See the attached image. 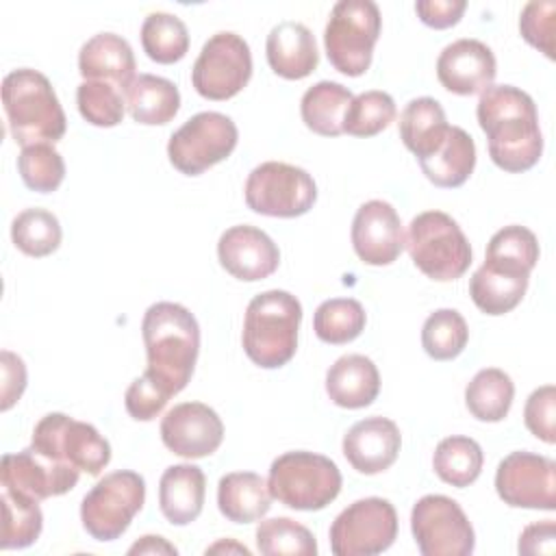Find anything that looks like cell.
<instances>
[{"label": "cell", "instance_id": "obj_10", "mask_svg": "<svg viewBox=\"0 0 556 556\" xmlns=\"http://www.w3.org/2000/svg\"><path fill=\"white\" fill-rule=\"evenodd\" d=\"M30 447L89 476H100L111 460V445L96 426L72 419L65 413L43 415L33 430Z\"/></svg>", "mask_w": 556, "mask_h": 556}, {"label": "cell", "instance_id": "obj_34", "mask_svg": "<svg viewBox=\"0 0 556 556\" xmlns=\"http://www.w3.org/2000/svg\"><path fill=\"white\" fill-rule=\"evenodd\" d=\"M539 261V239L536 235L519 224L504 226L497 230L489 245H486V256L484 265L510 271V274H521L530 276Z\"/></svg>", "mask_w": 556, "mask_h": 556}, {"label": "cell", "instance_id": "obj_15", "mask_svg": "<svg viewBox=\"0 0 556 556\" xmlns=\"http://www.w3.org/2000/svg\"><path fill=\"white\" fill-rule=\"evenodd\" d=\"M495 491L513 508H556V463L532 452H510L495 471Z\"/></svg>", "mask_w": 556, "mask_h": 556}, {"label": "cell", "instance_id": "obj_21", "mask_svg": "<svg viewBox=\"0 0 556 556\" xmlns=\"http://www.w3.org/2000/svg\"><path fill=\"white\" fill-rule=\"evenodd\" d=\"M341 447L343 456L358 473L376 476L395 463L402 447V434L393 419L374 415L356 421L343 434Z\"/></svg>", "mask_w": 556, "mask_h": 556}, {"label": "cell", "instance_id": "obj_50", "mask_svg": "<svg viewBox=\"0 0 556 556\" xmlns=\"http://www.w3.org/2000/svg\"><path fill=\"white\" fill-rule=\"evenodd\" d=\"M128 554H178V549L172 543H167L163 536L146 534L128 547Z\"/></svg>", "mask_w": 556, "mask_h": 556}, {"label": "cell", "instance_id": "obj_19", "mask_svg": "<svg viewBox=\"0 0 556 556\" xmlns=\"http://www.w3.org/2000/svg\"><path fill=\"white\" fill-rule=\"evenodd\" d=\"M217 258L232 278L256 282L269 278L278 269L280 250L261 228L239 224L222 232L217 241Z\"/></svg>", "mask_w": 556, "mask_h": 556}, {"label": "cell", "instance_id": "obj_31", "mask_svg": "<svg viewBox=\"0 0 556 556\" xmlns=\"http://www.w3.org/2000/svg\"><path fill=\"white\" fill-rule=\"evenodd\" d=\"M530 276L480 265L469 280V295L484 315L510 313L526 295Z\"/></svg>", "mask_w": 556, "mask_h": 556}, {"label": "cell", "instance_id": "obj_41", "mask_svg": "<svg viewBox=\"0 0 556 556\" xmlns=\"http://www.w3.org/2000/svg\"><path fill=\"white\" fill-rule=\"evenodd\" d=\"M397 115L395 100L380 89L363 91L354 96L345 119H343V132L352 137H374L382 132Z\"/></svg>", "mask_w": 556, "mask_h": 556}, {"label": "cell", "instance_id": "obj_40", "mask_svg": "<svg viewBox=\"0 0 556 556\" xmlns=\"http://www.w3.org/2000/svg\"><path fill=\"white\" fill-rule=\"evenodd\" d=\"M256 547L265 556H315L317 541L313 532L289 519L271 517L256 526Z\"/></svg>", "mask_w": 556, "mask_h": 556}, {"label": "cell", "instance_id": "obj_29", "mask_svg": "<svg viewBox=\"0 0 556 556\" xmlns=\"http://www.w3.org/2000/svg\"><path fill=\"white\" fill-rule=\"evenodd\" d=\"M126 109L137 124L163 126L172 122L180 109L178 87L154 74H139L124 91Z\"/></svg>", "mask_w": 556, "mask_h": 556}, {"label": "cell", "instance_id": "obj_18", "mask_svg": "<svg viewBox=\"0 0 556 556\" xmlns=\"http://www.w3.org/2000/svg\"><path fill=\"white\" fill-rule=\"evenodd\" d=\"M352 248L365 265H391L404 250L402 219L393 204L369 200L352 219Z\"/></svg>", "mask_w": 556, "mask_h": 556}, {"label": "cell", "instance_id": "obj_11", "mask_svg": "<svg viewBox=\"0 0 556 556\" xmlns=\"http://www.w3.org/2000/svg\"><path fill=\"white\" fill-rule=\"evenodd\" d=\"M239 141L235 122L217 111L189 117L167 141L169 163L185 176H200L232 154Z\"/></svg>", "mask_w": 556, "mask_h": 556}, {"label": "cell", "instance_id": "obj_16", "mask_svg": "<svg viewBox=\"0 0 556 556\" xmlns=\"http://www.w3.org/2000/svg\"><path fill=\"white\" fill-rule=\"evenodd\" d=\"M163 445L182 458H204L224 441L222 417L202 402H182L161 419Z\"/></svg>", "mask_w": 556, "mask_h": 556}, {"label": "cell", "instance_id": "obj_39", "mask_svg": "<svg viewBox=\"0 0 556 556\" xmlns=\"http://www.w3.org/2000/svg\"><path fill=\"white\" fill-rule=\"evenodd\" d=\"M469 341L465 317L456 308H439L428 315L421 328V348L434 361L456 358Z\"/></svg>", "mask_w": 556, "mask_h": 556}, {"label": "cell", "instance_id": "obj_49", "mask_svg": "<svg viewBox=\"0 0 556 556\" xmlns=\"http://www.w3.org/2000/svg\"><path fill=\"white\" fill-rule=\"evenodd\" d=\"M519 554H547L552 556L556 552V523L554 519H543L536 523H530L521 530Z\"/></svg>", "mask_w": 556, "mask_h": 556}, {"label": "cell", "instance_id": "obj_25", "mask_svg": "<svg viewBox=\"0 0 556 556\" xmlns=\"http://www.w3.org/2000/svg\"><path fill=\"white\" fill-rule=\"evenodd\" d=\"M326 393L341 408H365L380 393L378 367L363 354H345L326 371Z\"/></svg>", "mask_w": 556, "mask_h": 556}, {"label": "cell", "instance_id": "obj_23", "mask_svg": "<svg viewBox=\"0 0 556 556\" xmlns=\"http://www.w3.org/2000/svg\"><path fill=\"white\" fill-rule=\"evenodd\" d=\"M265 54L271 72L287 80L306 78L319 63L313 33L293 20H285L269 30Z\"/></svg>", "mask_w": 556, "mask_h": 556}, {"label": "cell", "instance_id": "obj_9", "mask_svg": "<svg viewBox=\"0 0 556 556\" xmlns=\"http://www.w3.org/2000/svg\"><path fill=\"white\" fill-rule=\"evenodd\" d=\"M243 198L248 208L267 217H300L317 200L313 176L291 163L265 161L256 165L245 180Z\"/></svg>", "mask_w": 556, "mask_h": 556}, {"label": "cell", "instance_id": "obj_27", "mask_svg": "<svg viewBox=\"0 0 556 556\" xmlns=\"http://www.w3.org/2000/svg\"><path fill=\"white\" fill-rule=\"evenodd\" d=\"M397 126L402 143L417 156V161L434 154L450 130L443 106L430 96L410 100L400 113Z\"/></svg>", "mask_w": 556, "mask_h": 556}, {"label": "cell", "instance_id": "obj_8", "mask_svg": "<svg viewBox=\"0 0 556 556\" xmlns=\"http://www.w3.org/2000/svg\"><path fill=\"white\" fill-rule=\"evenodd\" d=\"M146 480L130 469H117L100 478L80 502V521L96 541L119 539L132 517L143 508Z\"/></svg>", "mask_w": 556, "mask_h": 556}, {"label": "cell", "instance_id": "obj_43", "mask_svg": "<svg viewBox=\"0 0 556 556\" xmlns=\"http://www.w3.org/2000/svg\"><path fill=\"white\" fill-rule=\"evenodd\" d=\"M76 104L83 119L98 128L117 126L126 113L122 89L102 80H83L76 89Z\"/></svg>", "mask_w": 556, "mask_h": 556}, {"label": "cell", "instance_id": "obj_35", "mask_svg": "<svg viewBox=\"0 0 556 556\" xmlns=\"http://www.w3.org/2000/svg\"><path fill=\"white\" fill-rule=\"evenodd\" d=\"M141 46L148 59L172 65L189 52V30L185 22L172 13H148L141 24Z\"/></svg>", "mask_w": 556, "mask_h": 556}, {"label": "cell", "instance_id": "obj_7", "mask_svg": "<svg viewBox=\"0 0 556 556\" xmlns=\"http://www.w3.org/2000/svg\"><path fill=\"white\" fill-rule=\"evenodd\" d=\"M382 30V15L371 0H339L324 28V48L330 65L345 76L369 70L374 46Z\"/></svg>", "mask_w": 556, "mask_h": 556}, {"label": "cell", "instance_id": "obj_48", "mask_svg": "<svg viewBox=\"0 0 556 556\" xmlns=\"http://www.w3.org/2000/svg\"><path fill=\"white\" fill-rule=\"evenodd\" d=\"M0 369H2V402L0 408L9 410L24 393L26 389V365L24 361L9 352L2 350L0 352Z\"/></svg>", "mask_w": 556, "mask_h": 556}, {"label": "cell", "instance_id": "obj_46", "mask_svg": "<svg viewBox=\"0 0 556 556\" xmlns=\"http://www.w3.org/2000/svg\"><path fill=\"white\" fill-rule=\"evenodd\" d=\"M167 402H169L167 393L156 382H152L146 374L135 378L124 395V406L128 415L137 421H152L163 413Z\"/></svg>", "mask_w": 556, "mask_h": 556}, {"label": "cell", "instance_id": "obj_14", "mask_svg": "<svg viewBox=\"0 0 556 556\" xmlns=\"http://www.w3.org/2000/svg\"><path fill=\"white\" fill-rule=\"evenodd\" d=\"M410 532L424 556H469L476 532L460 504L447 495H424L410 510Z\"/></svg>", "mask_w": 556, "mask_h": 556}, {"label": "cell", "instance_id": "obj_36", "mask_svg": "<svg viewBox=\"0 0 556 556\" xmlns=\"http://www.w3.org/2000/svg\"><path fill=\"white\" fill-rule=\"evenodd\" d=\"M2 549H24L39 539L43 528L39 500L20 491L2 489Z\"/></svg>", "mask_w": 556, "mask_h": 556}, {"label": "cell", "instance_id": "obj_17", "mask_svg": "<svg viewBox=\"0 0 556 556\" xmlns=\"http://www.w3.org/2000/svg\"><path fill=\"white\" fill-rule=\"evenodd\" d=\"M2 489L26 493L35 500H48L72 491L80 478L76 467L54 463L30 445L17 454H4L0 463Z\"/></svg>", "mask_w": 556, "mask_h": 556}, {"label": "cell", "instance_id": "obj_38", "mask_svg": "<svg viewBox=\"0 0 556 556\" xmlns=\"http://www.w3.org/2000/svg\"><path fill=\"white\" fill-rule=\"evenodd\" d=\"M13 245L26 256H48L59 250L63 230L59 217L46 208H24L11 222Z\"/></svg>", "mask_w": 556, "mask_h": 556}, {"label": "cell", "instance_id": "obj_33", "mask_svg": "<svg viewBox=\"0 0 556 556\" xmlns=\"http://www.w3.org/2000/svg\"><path fill=\"white\" fill-rule=\"evenodd\" d=\"M484 454L478 441L471 437L454 434L439 441L432 454L434 473L456 489H465L473 484L482 471Z\"/></svg>", "mask_w": 556, "mask_h": 556}, {"label": "cell", "instance_id": "obj_26", "mask_svg": "<svg viewBox=\"0 0 556 556\" xmlns=\"http://www.w3.org/2000/svg\"><path fill=\"white\" fill-rule=\"evenodd\" d=\"M267 482L254 471H232L219 478L217 508L232 523H252L271 508Z\"/></svg>", "mask_w": 556, "mask_h": 556}, {"label": "cell", "instance_id": "obj_37", "mask_svg": "<svg viewBox=\"0 0 556 556\" xmlns=\"http://www.w3.org/2000/svg\"><path fill=\"white\" fill-rule=\"evenodd\" d=\"M367 324L365 308L354 298H332L317 306L313 315V330L319 341L343 345L354 341Z\"/></svg>", "mask_w": 556, "mask_h": 556}, {"label": "cell", "instance_id": "obj_5", "mask_svg": "<svg viewBox=\"0 0 556 556\" xmlns=\"http://www.w3.org/2000/svg\"><path fill=\"white\" fill-rule=\"evenodd\" d=\"M404 248L415 267L437 280L460 278L471 265V245L454 217L443 211H424L408 224Z\"/></svg>", "mask_w": 556, "mask_h": 556}, {"label": "cell", "instance_id": "obj_45", "mask_svg": "<svg viewBox=\"0 0 556 556\" xmlns=\"http://www.w3.org/2000/svg\"><path fill=\"white\" fill-rule=\"evenodd\" d=\"M523 424L543 443L552 445L556 441V387L554 384H543L528 395L523 406Z\"/></svg>", "mask_w": 556, "mask_h": 556}, {"label": "cell", "instance_id": "obj_4", "mask_svg": "<svg viewBox=\"0 0 556 556\" xmlns=\"http://www.w3.org/2000/svg\"><path fill=\"white\" fill-rule=\"evenodd\" d=\"M300 321L302 304L293 293L269 289L254 295L243 317L241 343L245 356L263 369L287 365L298 350Z\"/></svg>", "mask_w": 556, "mask_h": 556}, {"label": "cell", "instance_id": "obj_12", "mask_svg": "<svg viewBox=\"0 0 556 556\" xmlns=\"http://www.w3.org/2000/svg\"><path fill=\"white\" fill-rule=\"evenodd\" d=\"M397 539V513L384 497H363L343 508L330 526L334 556H374Z\"/></svg>", "mask_w": 556, "mask_h": 556}, {"label": "cell", "instance_id": "obj_3", "mask_svg": "<svg viewBox=\"0 0 556 556\" xmlns=\"http://www.w3.org/2000/svg\"><path fill=\"white\" fill-rule=\"evenodd\" d=\"M2 106L7 126L22 148L54 143L65 135L67 119L52 83L37 70L20 67L2 80Z\"/></svg>", "mask_w": 556, "mask_h": 556}, {"label": "cell", "instance_id": "obj_2", "mask_svg": "<svg viewBox=\"0 0 556 556\" xmlns=\"http://www.w3.org/2000/svg\"><path fill=\"white\" fill-rule=\"evenodd\" d=\"M141 334L148 358L143 374L167 397L180 393L193 376L200 352L198 319L182 304L156 302L143 313Z\"/></svg>", "mask_w": 556, "mask_h": 556}, {"label": "cell", "instance_id": "obj_32", "mask_svg": "<svg viewBox=\"0 0 556 556\" xmlns=\"http://www.w3.org/2000/svg\"><path fill=\"white\" fill-rule=\"evenodd\" d=\"M513 400L515 382L504 369L497 367L480 369L465 387V406L478 421H502L510 413Z\"/></svg>", "mask_w": 556, "mask_h": 556}, {"label": "cell", "instance_id": "obj_24", "mask_svg": "<svg viewBox=\"0 0 556 556\" xmlns=\"http://www.w3.org/2000/svg\"><path fill=\"white\" fill-rule=\"evenodd\" d=\"M206 476L198 465L180 463L163 471L159 482V506L172 526H189L204 508Z\"/></svg>", "mask_w": 556, "mask_h": 556}, {"label": "cell", "instance_id": "obj_13", "mask_svg": "<svg viewBox=\"0 0 556 556\" xmlns=\"http://www.w3.org/2000/svg\"><path fill=\"white\" fill-rule=\"evenodd\" d=\"M252 78L248 41L230 30H219L204 41L193 67V89L206 100H230Z\"/></svg>", "mask_w": 556, "mask_h": 556}, {"label": "cell", "instance_id": "obj_28", "mask_svg": "<svg viewBox=\"0 0 556 556\" xmlns=\"http://www.w3.org/2000/svg\"><path fill=\"white\" fill-rule=\"evenodd\" d=\"M419 167L434 187L454 189L465 185L476 167V143L471 135L460 126H450L443 146L434 154L419 159Z\"/></svg>", "mask_w": 556, "mask_h": 556}, {"label": "cell", "instance_id": "obj_42", "mask_svg": "<svg viewBox=\"0 0 556 556\" xmlns=\"http://www.w3.org/2000/svg\"><path fill=\"white\" fill-rule=\"evenodd\" d=\"M17 172L24 185L37 193H52L65 178V161L52 143H33L22 148Z\"/></svg>", "mask_w": 556, "mask_h": 556}, {"label": "cell", "instance_id": "obj_20", "mask_svg": "<svg viewBox=\"0 0 556 556\" xmlns=\"http://www.w3.org/2000/svg\"><path fill=\"white\" fill-rule=\"evenodd\" d=\"M495 74V54L478 39H456L447 43L437 59L439 83L456 96L482 93L493 85Z\"/></svg>", "mask_w": 556, "mask_h": 556}, {"label": "cell", "instance_id": "obj_51", "mask_svg": "<svg viewBox=\"0 0 556 556\" xmlns=\"http://www.w3.org/2000/svg\"><path fill=\"white\" fill-rule=\"evenodd\" d=\"M230 554V552H235V554H243V556H250V549L245 547V545H241V543H237V541H232V539H222V541H217V543H213L211 547H206V554Z\"/></svg>", "mask_w": 556, "mask_h": 556}, {"label": "cell", "instance_id": "obj_30", "mask_svg": "<svg viewBox=\"0 0 556 556\" xmlns=\"http://www.w3.org/2000/svg\"><path fill=\"white\" fill-rule=\"evenodd\" d=\"M354 96L348 87L334 80H319L308 87L300 102V115L308 130L321 137H339L343 119Z\"/></svg>", "mask_w": 556, "mask_h": 556}, {"label": "cell", "instance_id": "obj_6", "mask_svg": "<svg viewBox=\"0 0 556 556\" xmlns=\"http://www.w3.org/2000/svg\"><path fill=\"white\" fill-rule=\"evenodd\" d=\"M341 471L324 454L285 452L269 465L267 486L274 500L293 510H321L341 491Z\"/></svg>", "mask_w": 556, "mask_h": 556}, {"label": "cell", "instance_id": "obj_44", "mask_svg": "<svg viewBox=\"0 0 556 556\" xmlns=\"http://www.w3.org/2000/svg\"><path fill=\"white\" fill-rule=\"evenodd\" d=\"M554 24H556V2L552 0H532L523 7L519 15L521 37L543 52L547 59H554Z\"/></svg>", "mask_w": 556, "mask_h": 556}, {"label": "cell", "instance_id": "obj_22", "mask_svg": "<svg viewBox=\"0 0 556 556\" xmlns=\"http://www.w3.org/2000/svg\"><path fill=\"white\" fill-rule=\"evenodd\" d=\"M135 52L122 35L98 33L80 46L78 72L85 80L111 83L126 91L135 80Z\"/></svg>", "mask_w": 556, "mask_h": 556}, {"label": "cell", "instance_id": "obj_47", "mask_svg": "<svg viewBox=\"0 0 556 556\" xmlns=\"http://www.w3.org/2000/svg\"><path fill=\"white\" fill-rule=\"evenodd\" d=\"M465 9H467L465 0H419V2H415L417 17L426 26L437 28V30L458 24Z\"/></svg>", "mask_w": 556, "mask_h": 556}, {"label": "cell", "instance_id": "obj_1", "mask_svg": "<svg viewBox=\"0 0 556 556\" xmlns=\"http://www.w3.org/2000/svg\"><path fill=\"white\" fill-rule=\"evenodd\" d=\"M489 141L491 161L510 174L532 169L543 154V135L534 100L519 87L491 85L476 106Z\"/></svg>", "mask_w": 556, "mask_h": 556}]
</instances>
